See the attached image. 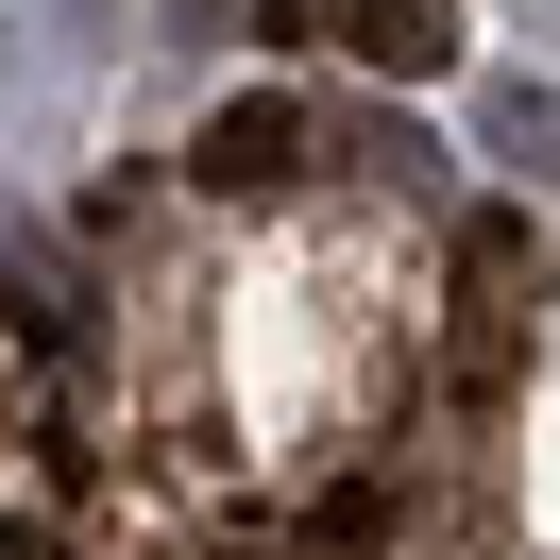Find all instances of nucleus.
I'll return each mask as SVG.
<instances>
[{"label": "nucleus", "instance_id": "3", "mask_svg": "<svg viewBox=\"0 0 560 560\" xmlns=\"http://www.w3.org/2000/svg\"><path fill=\"white\" fill-rule=\"evenodd\" d=\"M510 272H526V238L492 221V238H476V323H458V374H492V357H510Z\"/></svg>", "mask_w": 560, "mask_h": 560}, {"label": "nucleus", "instance_id": "1", "mask_svg": "<svg viewBox=\"0 0 560 560\" xmlns=\"http://www.w3.org/2000/svg\"><path fill=\"white\" fill-rule=\"evenodd\" d=\"M323 35H340L357 69L424 85V69H458V0H323Z\"/></svg>", "mask_w": 560, "mask_h": 560}, {"label": "nucleus", "instance_id": "4", "mask_svg": "<svg viewBox=\"0 0 560 560\" xmlns=\"http://www.w3.org/2000/svg\"><path fill=\"white\" fill-rule=\"evenodd\" d=\"M492 153L510 171H560V85H492Z\"/></svg>", "mask_w": 560, "mask_h": 560}, {"label": "nucleus", "instance_id": "2", "mask_svg": "<svg viewBox=\"0 0 560 560\" xmlns=\"http://www.w3.org/2000/svg\"><path fill=\"white\" fill-rule=\"evenodd\" d=\"M187 171H205V187H289V171H306V103H221Z\"/></svg>", "mask_w": 560, "mask_h": 560}]
</instances>
